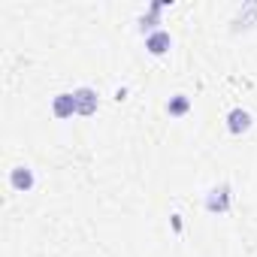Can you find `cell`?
<instances>
[{
  "label": "cell",
  "mask_w": 257,
  "mask_h": 257,
  "mask_svg": "<svg viewBox=\"0 0 257 257\" xmlns=\"http://www.w3.org/2000/svg\"><path fill=\"white\" fill-rule=\"evenodd\" d=\"M206 209L212 215H224L230 212V185H221V188H212L206 194Z\"/></svg>",
  "instance_id": "6da1fadb"
},
{
  "label": "cell",
  "mask_w": 257,
  "mask_h": 257,
  "mask_svg": "<svg viewBox=\"0 0 257 257\" xmlns=\"http://www.w3.org/2000/svg\"><path fill=\"white\" fill-rule=\"evenodd\" d=\"M73 100H76V115H94L97 112V91L94 88H76Z\"/></svg>",
  "instance_id": "7a4b0ae2"
},
{
  "label": "cell",
  "mask_w": 257,
  "mask_h": 257,
  "mask_svg": "<svg viewBox=\"0 0 257 257\" xmlns=\"http://www.w3.org/2000/svg\"><path fill=\"white\" fill-rule=\"evenodd\" d=\"M227 131L233 134V137H242V134H248L251 131V115L245 112V109H230V115H227Z\"/></svg>",
  "instance_id": "3957f363"
},
{
  "label": "cell",
  "mask_w": 257,
  "mask_h": 257,
  "mask_svg": "<svg viewBox=\"0 0 257 257\" xmlns=\"http://www.w3.org/2000/svg\"><path fill=\"white\" fill-rule=\"evenodd\" d=\"M10 185H13L16 191L28 194V191L37 185V179H34V170H31V167H16V170L10 173Z\"/></svg>",
  "instance_id": "277c9868"
},
{
  "label": "cell",
  "mask_w": 257,
  "mask_h": 257,
  "mask_svg": "<svg viewBox=\"0 0 257 257\" xmlns=\"http://www.w3.org/2000/svg\"><path fill=\"white\" fill-rule=\"evenodd\" d=\"M170 46H173L170 31H155V34L146 37V49H149L152 55H164V52H170Z\"/></svg>",
  "instance_id": "5b68a950"
},
{
  "label": "cell",
  "mask_w": 257,
  "mask_h": 257,
  "mask_svg": "<svg viewBox=\"0 0 257 257\" xmlns=\"http://www.w3.org/2000/svg\"><path fill=\"white\" fill-rule=\"evenodd\" d=\"M52 112H55V118H70V115H76V100H73V94H58V97L52 100Z\"/></svg>",
  "instance_id": "8992f818"
},
{
  "label": "cell",
  "mask_w": 257,
  "mask_h": 257,
  "mask_svg": "<svg viewBox=\"0 0 257 257\" xmlns=\"http://www.w3.org/2000/svg\"><path fill=\"white\" fill-rule=\"evenodd\" d=\"M188 109H191V100H188L185 94H176V97H170V103H167V112H170L173 118L188 115Z\"/></svg>",
  "instance_id": "52a82bcc"
}]
</instances>
